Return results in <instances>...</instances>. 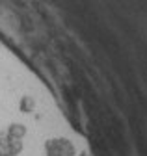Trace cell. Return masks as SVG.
<instances>
[{
	"mask_svg": "<svg viewBox=\"0 0 147 156\" xmlns=\"http://www.w3.org/2000/svg\"><path fill=\"white\" fill-rule=\"evenodd\" d=\"M24 151V140H15L9 136L0 138V156H21Z\"/></svg>",
	"mask_w": 147,
	"mask_h": 156,
	"instance_id": "cell-1",
	"label": "cell"
},
{
	"mask_svg": "<svg viewBox=\"0 0 147 156\" xmlns=\"http://www.w3.org/2000/svg\"><path fill=\"white\" fill-rule=\"evenodd\" d=\"M8 136L9 138H15V140H24L28 136V128L23 123H11L8 126Z\"/></svg>",
	"mask_w": 147,
	"mask_h": 156,
	"instance_id": "cell-2",
	"label": "cell"
},
{
	"mask_svg": "<svg viewBox=\"0 0 147 156\" xmlns=\"http://www.w3.org/2000/svg\"><path fill=\"white\" fill-rule=\"evenodd\" d=\"M19 108H21L23 113H32V112H35V101H34V97H21Z\"/></svg>",
	"mask_w": 147,
	"mask_h": 156,
	"instance_id": "cell-3",
	"label": "cell"
}]
</instances>
